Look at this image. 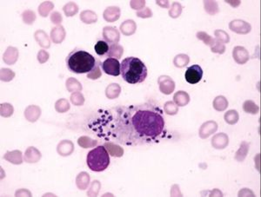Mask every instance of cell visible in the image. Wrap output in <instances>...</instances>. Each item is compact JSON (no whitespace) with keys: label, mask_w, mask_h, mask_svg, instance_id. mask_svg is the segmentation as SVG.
Returning <instances> with one entry per match:
<instances>
[{"label":"cell","mask_w":261,"mask_h":197,"mask_svg":"<svg viewBox=\"0 0 261 197\" xmlns=\"http://www.w3.org/2000/svg\"><path fill=\"white\" fill-rule=\"evenodd\" d=\"M120 73L123 79L130 85L141 83L147 77V68L138 58L130 57L123 60L120 65Z\"/></svg>","instance_id":"7a4b0ae2"},{"label":"cell","mask_w":261,"mask_h":197,"mask_svg":"<svg viewBox=\"0 0 261 197\" xmlns=\"http://www.w3.org/2000/svg\"><path fill=\"white\" fill-rule=\"evenodd\" d=\"M203 71L201 67L198 65H193L187 69L185 74V77L187 82L191 85H196L202 79Z\"/></svg>","instance_id":"8992f818"},{"label":"cell","mask_w":261,"mask_h":197,"mask_svg":"<svg viewBox=\"0 0 261 197\" xmlns=\"http://www.w3.org/2000/svg\"><path fill=\"white\" fill-rule=\"evenodd\" d=\"M86 162L91 171L101 172L110 164V156L104 146H98L88 153Z\"/></svg>","instance_id":"277c9868"},{"label":"cell","mask_w":261,"mask_h":197,"mask_svg":"<svg viewBox=\"0 0 261 197\" xmlns=\"http://www.w3.org/2000/svg\"><path fill=\"white\" fill-rule=\"evenodd\" d=\"M109 50H110V46L107 42L99 40L95 44V51L99 57L107 56Z\"/></svg>","instance_id":"52a82bcc"},{"label":"cell","mask_w":261,"mask_h":197,"mask_svg":"<svg viewBox=\"0 0 261 197\" xmlns=\"http://www.w3.org/2000/svg\"><path fill=\"white\" fill-rule=\"evenodd\" d=\"M101 66L105 73L108 74L110 76L117 77L120 74V64L118 59L108 58L101 64Z\"/></svg>","instance_id":"5b68a950"},{"label":"cell","mask_w":261,"mask_h":197,"mask_svg":"<svg viewBox=\"0 0 261 197\" xmlns=\"http://www.w3.org/2000/svg\"><path fill=\"white\" fill-rule=\"evenodd\" d=\"M97 65V60L92 54L81 49H75L66 58V65L73 73H88Z\"/></svg>","instance_id":"3957f363"},{"label":"cell","mask_w":261,"mask_h":197,"mask_svg":"<svg viewBox=\"0 0 261 197\" xmlns=\"http://www.w3.org/2000/svg\"><path fill=\"white\" fill-rule=\"evenodd\" d=\"M225 118H226V122L229 123V124H234L238 120V114L237 115H235L234 117H231V113L229 111L226 113Z\"/></svg>","instance_id":"ba28073f"},{"label":"cell","mask_w":261,"mask_h":197,"mask_svg":"<svg viewBox=\"0 0 261 197\" xmlns=\"http://www.w3.org/2000/svg\"><path fill=\"white\" fill-rule=\"evenodd\" d=\"M163 112L159 106L152 103L133 105L124 108L123 111L116 112L117 119L112 120L110 132L106 135L115 136L125 145H145L157 142L165 131Z\"/></svg>","instance_id":"6da1fadb"}]
</instances>
